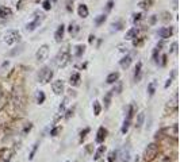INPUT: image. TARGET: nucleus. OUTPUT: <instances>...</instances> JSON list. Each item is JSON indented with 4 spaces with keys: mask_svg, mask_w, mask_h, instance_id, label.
Masks as SVG:
<instances>
[{
    "mask_svg": "<svg viewBox=\"0 0 180 162\" xmlns=\"http://www.w3.org/2000/svg\"><path fill=\"white\" fill-rule=\"evenodd\" d=\"M68 31L71 32V34H75V32L79 31V27H77L76 23H71V24H69V27H68Z\"/></svg>",
    "mask_w": 180,
    "mask_h": 162,
    "instance_id": "473e14b6",
    "label": "nucleus"
},
{
    "mask_svg": "<svg viewBox=\"0 0 180 162\" xmlns=\"http://www.w3.org/2000/svg\"><path fill=\"white\" fill-rule=\"evenodd\" d=\"M21 39V34H19L16 30H10L7 31V34L4 35V42L7 45H14L15 42H18Z\"/></svg>",
    "mask_w": 180,
    "mask_h": 162,
    "instance_id": "39448f33",
    "label": "nucleus"
},
{
    "mask_svg": "<svg viewBox=\"0 0 180 162\" xmlns=\"http://www.w3.org/2000/svg\"><path fill=\"white\" fill-rule=\"evenodd\" d=\"M84 51H86V46H84V45H77L75 56H76V57H81L84 54Z\"/></svg>",
    "mask_w": 180,
    "mask_h": 162,
    "instance_id": "bb28decb",
    "label": "nucleus"
},
{
    "mask_svg": "<svg viewBox=\"0 0 180 162\" xmlns=\"http://www.w3.org/2000/svg\"><path fill=\"white\" fill-rule=\"evenodd\" d=\"M154 92H156V81H152V83L148 85V93H149V96H153Z\"/></svg>",
    "mask_w": 180,
    "mask_h": 162,
    "instance_id": "c85d7f7f",
    "label": "nucleus"
},
{
    "mask_svg": "<svg viewBox=\"0 0 180 162\" xmlns=\"http://www.w3.org/2000/svg\"><path fill=\"white\" fill-rule=\"evenodd\" d=\"M8 16H11V10L8 7H0V18L6 19Z\"/></svg>",
    "mask_w": 180,
    "mask_h": 162,
    "instance_id": "412c9836",
    "label": "nucleus"
},
{
    "mask_svg": "<svg viewBox=\"0 0 180 162\" xmlns=\"http://www.w3.org/2000/svg\"><path fill=\"white\" fill-rule=\"evenodd\" d=\"M159 53H160V49H154L153 50V59H154V62L156 64H159Z\"/></svg>",
    "mask_w": 180,
    "mask_h": 162,
    "instance_id": "ea45409f",
    "label": "nucleus"
},
{
    "mask_svg": "<svg viewBox=\"0 0 180 162\" xmlns=\"http://www.w3.org/2000/svg\"><path fill=\"white\" fill-rule=\"evenodd\" d=\"M34 1H35V3H38V1H39V0H34Z\"/></svg>",
    "mask_w": 180,
    "mask_h": 162,
    "instance_id": "4d7b16f0",
    "label": "nucleus"
},
{
    "mask_svg": "<svg viewBox=\"0 0 180 162\" xmlns=\"http://www.w3.org/2000/svg\"><path fill=\"white\" fill-rule=\"evenodd\" d=\"M66 162H68V161H66Z\"/></svg>",
    "mask_w": 180,
    "mask_h": 162,
    "instance_id": "bf43d9fd",
    "label": "nucleus"
},
{
    "mask_svg": "<svg viewBox=\"0 0 180 162\" xmlns=\"http://www.w3.org/2000/svg\"><path fill=\"white\" fill-rule=\"evenodd\" d=\"M94 39H95V37L91 34V35H89V38H88V42H89V43H92V42H94Z\"/></svg>",
    "mask_w": 180,
    "mask_h": 162,
    "instance_id": "603ef678",
    "label": "nucleus"
},
{
    "mask_svg": "<svg viewBox=\"0 0 180 162\" xmlns=\"http://www.w3.org/2000/svg\"><path fill=\"white\" fill-rule=\"evenodd\" d=\"M52 1H57V0H52Z\"/></svg>",
    "mask_w": 180,
    "mask_h": 162,
    "instance_id": "13d9d810",
    "label": "nucleus"
},
{
    "mask_svg": "<svg viewBox=\"0 0 180 162\" xmlns=\"http://www.w3.org/2000/svg\"><path fill=\"white\" fill-rule=\"evenodd\" d=\"M141 70H142V62H137L136 70H134V81H138L141 78Z\"/></svg>",
    "mask_w": 180,
    "mask_h": 162,
    "instance_id": "6ab92c4d",
    "label": "nucleus"
},
{
    "mask_svg": "<svg viewBox=\"0 0 180 162\" xmlns=\"http://www.w3.org/2000/svg\"><path fill=\"white\" fill-rule=\"evenodd\" d=\"M133 16H134V18H133V22H134V23H137V22H139V21H141V18H142V14H134Z\"/></svg>",
    "mask_w": 180,
    "mask_h": 162,
    "instance_id": "79ce46f5",
    "label": "nucleus"
},
{
    "mask_svg": "<svg viewBox=\"0 0 180 162\" xmlns=\"http://www.w3.org/2000/svg\"><path fill=\"white\" fill-rule=\"evenodd\" d=\"M89 131H91V130H89V127H86V128L83 130V131H81V133H80V139H81V141H83L84 138H86L87 136V134H89Z\"/></svg>",
    "mask_w": 180,
    "mask_h": 162,
    "instance_id": "4c0bfd02",
    "label": "nucleus"
},
{
    "mask_svg": "<svg viewBox=\"0 0 180 162\" xmlns=\"http://www.w3.org/2000/svg\"><path fill=\"white\" fill-rule=\"evenodd\" d=\"M44 18H45V15H42V14L37 15L35 19H34L32 22H30V23L26 26V30H27V31H34V30H35L37 27L41 24V22L44 21Z\"/></svg>",
    "mask_w": 180,
    "mask_h": 162,
    "instance_id": "0eeeda50",
    "label": "nucleus"
},
{
    "mask_svg": "<svg viewBox=\"0 0 180 162\" xmlns=\"http://www.w3.org/2000/svg\"><path fill=\"white\" fill-rule=\"evenodd\" d=\"M104 151H106V146H104V144L99 146V147H97V150L95 151V154H94V159H95V161H97V159H100V158H102V155L104 154Z\"/></svg>",
    "mask_w": 180,
    "mask_h": 162,
    "instance_id": "f3484780",
    "label": "nucleus"
},
{
    "mask_svg": "<svg viewBox=\"0 0 180 162\" xmlns=\"http://www.w3.org/2000/svg\"><path fill=\"white\" fill-rule=\"evenodd\" d=\"M117 159H118V162H130V150H129V147L125 146V147L118 153Z\"/></svg>",
    "mask_w": 180,
    "mask_h": 162,
    "instance_id": "6e6552de",
    "label": "nucleus"
},
{
    "mask_svg": "<svg viewBox=\"0 0 180 162\" xmlns=\"http://www.w3.org/2000/svg\"><path fill=\"white\" fill-rule=\"evenodd\" d=\"M112 92L110 91V92H107L106 95H104V108L106 109H108L110 108V106H111V97H112Z\"/></svg>",
    "mask_w": 180,
    "mask_h": 162,
    "instance_id": "4be33fe9",
    "label": "nucleus"
},
{
    "mask_svg": "<svg viewBox=\"0 0 180 162\" xmlns=\"http://www.w3.org/2000/svg\"><path fill=\"white\" fill-rule=\"evenodd\" d=\"M130 124H131V120H130V119H126V118H125L123 124H122V128H121L122 134H126L127 131H129V128H130Z\"/></svg>",
    "mask_w": 180,
    "mask_h": 162,
    "instance_id": "a878e982",
    "label": "nucleus"
},
{
    "mask_svg": "<svg viewBox=\"0 0 180 162\" xmlns=\"http://www.w3.org/2000/svg\"><path fill=\"white\" fill-rule=\"evenodd\" d=\"M31 128H32V124H31V123H29V124H27V126L23 128V131H22V134H23V135H24V134H27V133H29V131H30V130H31Z\"/></svg>",
    "mask_w": 180,
    "mask_h": 162,
    "instance_id": "37998d69",
    "label": "nucleus"
},
{
    "mask_svg": "<svg viewBox=\"0 0 180 162\" xmlns=\"http://www.w3.org/2000/svg\"><path fill=\"white\" fill-rule=\"evenodd\" d=\"M117 155H118V151L112 150L111 153L108 154V162H115V159H117Z\"/></svg>",
    "mask_w": 180,
    "mask_h": 162,
    "instance_id": "f704fd0d",
    "label": "nucleus"
},
{
    "mask_svg": "<svg viewBox=\"0 0 180 162\" xmlns=\"http://www.w3.org/2000/svg\"><path fill=\"white\" fill-rule=\"evenodd\" d=\"M106 136H107V130L104 128V127H99L95 141H96V143H103L104 139H106Z\"/></svg>",
    "mask_w": 180,
    "mask_h": 162,
    "instance_id": "9b49d317",
    "label": "nucleus"
},
{
    "mask_svg": "<svg viewBox=\"0 0 180 162\" xmlns=\"http://www.w3.org/2000/svg\"><path fill=\"white\" fill-rule=\"evenodd\" d=\"M52 89H53V92L56 95H61L62 92H64V81H61V80H56V81H53V84H52Z\"/></svg>",
    "mask_w": 180,
    "mask_h": 162,
    "instance_id": "9d476101",
    "label": "nucleus"
},
{
    "mask_svg": "<svg viewBox=\"0 0 180 162\" xmlns=\"http://www.w3.org/2000/svg\"><path fill=\"white\" fill-rule=\"evenodd\" d=\"M119 64H121V66L123 69H127L130 66V64H131V56H129V54H127V56H125L123 58L121 59V62H119Z\"/></svg>",
    "mask_w": 180,
    "mask_h": 162,
    "instance_id": "a211bd4d",
    "label": "nucleus"
},
{
    "mask_svg": "<svg viewBox=\"0 0 180 162\" xmlns=\"http://www.w3.org/2000/svg\"><path fill=\"white\" fill-rule=\"evenodd\" d=\"M61 130H62L61 127H54V128L50 131V135H52V136H57L60 133H61Z\"/></svg>",
    "mask_w": 180,
    "mask_h": 162,
    "instance_id": "58836bf2",
    "label": "nucleus"
},
{
    "mask_svg": "<svg viewBox=\"0 0 180 162\" xmlns=\"http://www.w3.org/2000/svg\"><path fill=\"white\" fill-rule=\"evenodd\" d=\"M71 61V53H69V47H64L61 51L56 56V65L58 68H65Z\"/></svg>",
    "mask_w": 180,
    "mask_h": 162,
    "instance_id": "f257e3e1",
    "label": "nucleus"
},
{
    "mask_svg": "<svg viewBox=\"0 0 180 162\" xmlns=\"http://www.w3.org/2000/svg\"><path fill=\"white\" fill-rule=\"evenodd\" d=\"M118 80H119V73L118 72H112V73H110L108 76H107L106 83L107 84H115Z\"/></svg>",
    "mask_w": 180,
    "mask_h": 162,
    "instance_id": "4468645a",
    "label": "nucleus"
},
{
    "mask_svg": "<svg viewBox=\"0 0 180 162\" xmlns=\"http://www.w3.org/2000/svg\"><path fill=\"white\" fill-rule=\"evenodd\" d=\"M73 111H75V108H69L68 111H66V114H65V119H69L72 115H73Z\"/></svg>",
    "mask_w": 180,
    "mask_h": 162,
    "instance_id": "c03bdc74",
    "label": "nucleus"
},
{
    "mask_svg": "<svg viewBox=\"0 0 180 162\" xmlns=\"http://www.w3.org/2000/svg\"><path fill=\"white\" fill-rule=\"evenodd\" d=\"M159 151L160 147L157 143H149L148 147L145 149V153H144V159L146 162H152L157 155H159Z\"/></svg>",
    "mask_w": 180,
    "mask_h": 162,
    "instance_id": "f03ea898",
    "label": "nucleus"
},
{
    "mask_svg": "<svg viewBox=\"0 0 180 162\" xmlns=\"http://www.w3.org/2000/svg\"><path fill=\"white\" fill-rule=\"evenodd\" d=\"M68 101H69V97H65L64 100H62V103L60 104V107H58V114H60V115H62V114H64V111H65V107H66V104H68Z\"/></svg>",
    "mask_w": 180,
    "mask_h": 162,
    "instance_id": "cd10ccee",
    "label": "nucleus"
},
{
    "mask_svg": "<svg viewBox=\"0 0 180 162\" xmlns=\"http://www.w3.org/2000/svg\"><path fill=\"white\" fill-rule=\"evenodd\" d=\"M106 19H107V16L106 15H99L96 19H95V23H96V26H100V24H103L104 22H106Z\"/></svg>",
    "mask_w": 180,
    "mask_h": 162,
    "instance_id": "7c9ffc66",
    "label": "nucleus"
},
{
    "mask_svg": "<svg viewBox=\"0 0 180 162\" xmlns=\"http://www.w3.org/2000/svg\"><path fill=\"white\" fill-rule=\"evenodd\" d=\"M12 101L18 108H23L24 107V93H23V88L19 86L18 89H15L12 93Z\"/></svg>",
    "mask_w": 180,
    "mask_h": 162,
    "instance_id": "20e7f679",
    "label": "nucleus"
},
{
    "mask_svg": "<svg viewBox=\"0 0 180 162\" xmlns=\"http://www.w3.org/2000/svg\"><path fill=\"white\" fill-rule=\"evenodd\" d=\"M23 1H24V0H21V1H19V3H18V6H16V8H18V10H21V8H22V4H23Z\"/></svg>",
    "mask_w": 180,
    "mask_h": 162,
    "instance_id": "3c124183",
    "label": "nucleus"
},
{
    "mask_svg": "<svg viewBox=\"0 0 180 162\" xmlns=\"http://www.w3.org/2000/svg\"><path fill=\"white\" fill-rule=\"evenodd\" d=\"M165 64H167V56H165V54H164V56L161 57V65H162V66H164V65H165Z\"/></svg>",
    "mask_w": 180,
    "mask_h": 162,
    "instance_id": "09e8293b",
    "label": "nucleus"
},
{
    "mask_svg": "<svg viewBox=\"0 0 180 162\" xmlns=\"http://www.w3.org/2000/svg\"><path fill=\"white\" fill-rule=\"evenodd\" d=\"M45 93L42 91H38V93H37V103L38 104H44V101H45Z\"/></svg>",
    "mask_w": 180,
    "mask_h": 162,
    "instance_id": "2f4dec72",
    "label": "nucleus"
},
{
    "mask_svg": "<svg viewBox=\"0 0 180 162\" xmlns=\"http://www.w3.org/2000/svg\"><path fill=\"white\" fill-rule=\"evenodd\" d=\"M145 122V112H139L137 115V122H136V128H141L142 124Z\"/></svg>",
    "mask_w": 180,
    "mask_h": 162,
    "instance_id": "aec40b11",
    "label": "nucleus"
},
{
    "mask_svg": "<svg viewBox=\"0 0 180 162\" xmlns=\"http://www.w3.org/2000/svg\"><path fill=\"white\" fill-rule=\"evenodd\" d=\"M171 84H172V77H169V78L167 80V83H165V88H168Z\"/></svg>",
    "mask_w": 180,
    "mask_h": 162,
    "instance_id": "8fccbe9b",
    "label": "nucleus"
},
{
    "mask_svg": "<svg viewBox=\"0 0 180 162\" xmlns=\"http://www.w3.org/2000/svg\"><path fill=\"white\" fill-rule=\"evenodd\" d=\"M47 56H49V46L47 45H42L37 50V54H35L37 61H45L47 58Z\"/></svg>",
    "mask_w": 180,
    "mask_h": 162,
    "instance_id": "423d86ee",
    "label": "nucleus"
},
{
    "mask_svg": "<svg viewBox=\"0 0 180 162\" xmlns=\"http://www.w3.org/2000/svg\"><path fill=\"white\" fill-rule=\"evenodd\" d=\"M156 22V16H152V19H150V23H154Z\"/></svg>",
    "mask_w": 180,
    "mask_h": 162,
    "instance_id": "6e6d98bb",
    "label": "nucleus"
},
{
    "mask_svg": "<svg viewBox=\"0 0 180 162\" xmlns=\"http://www.w3.org/2000/svg\"><path fill=\"white\" fill-rule=\"evenodd\" d=\"M42 7H44L45 11H49V10L52 8V1L50 0H45L44 3H42Z\"/></svg>",
    "mask_w": 180,
    "mask_h": 162,
    "instance_id": "e433bc0d",
    "label": "nucleus"
},
{
    "mask_svg": "<svg viewBox=\"0 0 180 162\" xmlns=\"http://www.w3.org/2000/svg\"><path fill=\"white\" fill-rule=\"evenodd\" d=\"M77 12H79V16H81V18H87V16H88V14H89V12H88V7H87L86 4H80Z\"/></svg>",
    "mask_w": 180,
    "mask_h": 162,
    "instance_id": "dca6fc26",
    "label": "nucleus"
},
{
    "mask_svg": "<svg viewBox=\"0 0 180 162\" xmlns=\"http://www.w3.org/2000/svg\"><path fill=\"white\" fill-rule=\"evenodd\" d=\"M72 4H73V1H72V0H66V10H68V11H72V8H73V6H72Z\"/></svg>",
    "mask_w": 180,
    "mask_h": 162,
    "instance_id": "a18cd8bd",
    "label": "nucleus"
},
{
    "mask_svg": "<svg viewBox=\"0 0 180 162\" xmlns=\"http://www.w3.org/2000/svg\"><path fill=\"white\" fill-rule=\"evenodd\" d=\"M152 4H153V0H144V1H141V3H139V7H141V8H144V10H148Z\"/></svg>",
    "mask_w": 180,
    "mask_h": 162,
    "instance_id": "c756f323",
    "label": "nucleus"
},
{
    "mask_svg": "<svg viewBox=\"0 0 180 162\" xmlns=\"http://www.w3.org/2000/svg\"><path fill=\"white\" fill-rule=\"evenodd\" d=\"M4 153H6V150H4V149H1V150H0V159H1V155H3Z\"/></svg>",
    "mask_w": 180,
    "mask_h": 162,
    "instance_id": "5fc2aeb1",
    "label": "nucleus"
},
{
    "mask_svg": "<svg viewBox=\"0 0 180 162\" xmlns=\"http://www.w3.org/2000/svg\"><path fill=\"white\" fill-rule=\"evenodd\" d=\"M87 151H89V153L92 151V144H88V146H87Z\"/></svg>",
    "mask_w": 180,
    "mask_h": 162,
    "instance_id": "864d4df0",
    "label": "nucleus"
},
{
    "mask_svg": "<svg viewBox=\"0 0 180 162\" xmlns=\"http://www.w3.org/2000/svg\"><path fill=\"white\" fill-rule=\"evenodd\" d=\"M80 73H77V72H75V73H72L71 78H69V84H71V86H77L80 85Z\"/></svg>",
    "mask_w": 180,
    "mask_h": 162,
    "instance_id": "ddd939ff",
    "label": "nucleus"
},
{
    "mask_svg": "<svg viewBox=\"0 0 180 162\" xmlns=\"http://www.w3.org/2000/svg\"><path fill=\"white\" fill-rule=\"evenodd\" d=\"M172 34H173V29H172L171 26H169V27H162V29L159 30V37H160L161 39L169 38Z\"/></svg>",
    "mask_w": 180,
    "mask_h": 162,
    "instance_id": "1a4fd4ad",
    "label": "nucleus"
},
{
    "mask_svg": "<svg viewBox=\"0 0 180 162\" xmlns=\"http://www.w3.org/2000/svg\"><path fill=\"white\" fill-rule=\"evenodd\" d=\"M37 149H38V142H37V143L32 146V150H31V153H30V155H29V159H30V161L34 158V155H35V153H37Z\"/></svg>",
    "mask_w": 180,
    "mask_h": 162,
    "instance_id": "c9c22d12",
    "label": "nucleus"
},
{
    "mask_svg": "<svg viewBox=\"0 0 180 162\" xmlns=\"http://www.w3.org/2000/svg\"><path fill=\"white\" fill-rule=\"evenodd\" d=\"M92 108H94V115H95V116H99V115H100L102 106H100V103H99L97 100L94 101V104H92Z\"/></svg>",
    "mask_w": 180,
    "mask_h": 162,
    "instance_id": "5701e85b",
    "label": "nucleus"
},
{
    "mask_svg": "<svg viewBox=\"0 0 180 162\" xmlns=\"http://www.w3.org/2000/svg\"><path fill=\"white\" fill-rule=\"evenodd\" d=\"M134 114H136V107H134L133 104L127 106V109H126V119H130V120H131V118H133Z\"/></svg>",
    "mask_w": 180,
    "mask_h": 162,
    "instance_id": "b1692460",
    "label": "nucleus"
},
{
    "mask_svg": "<svg viewBox=\"0 0 180 162\" xmlns=\"http://www.w3.org/2000/svg\"><path fill=\"white\" fill-rule=\"evenodd\" d=\"M137 34H138V29H137V27H133V29H130L129 31L126 32L125 39H126V41H131V39H134L137 37Z\"/></svg>",
    "mask_w": 180,
    "mask_h": 162,
    "instance_id": "2eb2a0df",
    "label": "nucleus"
},
{
    "mask_svg": "<svg viewBox=\"0 0 180 162\" xmlns=\"http://www.w3.org/2000/svg\"><path fill=\"white\" fill-rule=\"evenodd\" d=\"M111 27H112V30L119 31V30H122V27H123V22H117V23H112Z\"/></svg>",
    "mask_w": 180,
    "mask_h": 162,
    "instance_id": "72a5a7b5",
    "label": "nucleus"
},
{
    "mask_svg": "<svg viewBox=\"0 0 180 162\" xmlns=\"http://www.w3.org/2000/svg\"><path fill=\"white\" fill-rule=\"evenodd\" d=\"M112 6H114V1H112V0H110L108 3H107V11H110V10L112 8Z\"/></svg>",
    "mask_w": 180,
    "mask_h": 162,
    "instance_id": "de8ad7c7",
    "label": "nucleus"
},
{
    "mask_svg": "<svg viewBox=\"0 0 180 162\" xmlns=\"http://www.w3.org/2000/svg\"><path fill=\"white\" fill-rule=\"evenodd\" d=\"M53 74H54L53 70H52L49 66H44L38 73V81L41 84H47L52 78H53Z\"/></svg>",
    "mask_w": 180,
    "mask_h": 162,
    "instance_id": "7ed1b4c3",
    "label": "nucleus"
},
{
    "mask_svg": "<svg viewBox=\"0 0 180 162\" xmlns=\"http://www.w3.org/2000/svg\"><path fill=\"white\" fill-rule=\"evenodd\" d=\"M171 51H172V53H176V51H177V42H173V43H172Z\"/></svg>",
    "mask_w": 180,
    "mask_h": 162,
    "instance_id": "49530a36",
    "label": "nucleus"
},
{
    "mask_svg": "<svg viewBox=\"0 0 180 162\" xmlns=\"http://www.w3.org/2000/svg\"><path fill=\"white\" fill-rule=\"evenodd\" d=\"M64 31H65V26L64 24H60L58 29L56 30V32H54V39H56V42H61L62 38H64Z\"/></svg>",
    "mask_w": 180,
    "mask_h": 162,
    "instance_id": "f8f14e48",
    "label": "nucleus"
},
{
    "mask_svg": "<svg viewBox=\"0 0 180 162\" xmlns=\"http://www.w3.org/2000/svg\"><path fill=\"white\" fill-rule=\"evenodd\" d=\"M171 161H172L171 157H168V155H162V157H160V161H159V162H171Z\"/></svg>",
    "mask_w": 180,
    "mask_h": 162,
    "instance_id": "a19ab883",
    "label": "nucleus"
},
{
    "mask_svg": "<svg viewBox=\"0 0 180 162\" xmlns=\"http://www.w3.org/2000/svg\"><path fill=\"white\" fill-rule=\"evenodd\" d=\"M122 89H123V84H122V81H117L115 83V86L112 88V93H117V95H121L122 93Z\"/></svg>",
    "mask_w": 180,
    "mask_h": 162,
    "instance_id": "393cba45",
    "label": "nucleus"
}]
</instances>
